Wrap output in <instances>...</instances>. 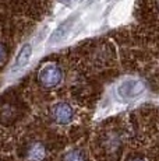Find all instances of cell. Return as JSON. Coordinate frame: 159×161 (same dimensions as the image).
I'll use <instances>...</instances> for the list:
<instances>
[{"label": "cell", "instance_id": "obj_2", "mask_svg": "<svg viewBox=\"0 0 159 161\" xmlns=\"http://www.w3.org/2000/svg\"><path fill=\"white\" fill-rule=\"evenodd\" d=\"M50 116L53 122L59 123V125H69L74 119V108L66 101H60V103L52 105Z\"/></svg>", "mask_w": 159, "mask_h": 161}, {"label": "cell", "instance_id": "obj_3", "mask_svg": "<svg viewBox=\"0 0 159 161\" xmlns=\"http://www.w3.org/2000/svg\"><path fill=\"white\" fill-rule=\"evenodd\" d=\"M48 156V150L42 142L35 140L31 142L27 147L25 151V160L27 161H45Z\"/></svg>", "mask_w": 159, "mask_h": 161}, {"label": "cell", "instance_id": "obj_6", "mask_svg": "<svg viewBox=\"0 0 159 161\" xmlns=\"http://www.w3.org/2000/svg\"><path fill=\"white\" fill-rule=\"evenodd\" d=\"M31 55H32V46L31 45H24L21 48L20 53L17 55L16 58V62H14V66H13V70H18L21 67H24L28 60L31 59Z\"/></svg>", "mask_w": 159, "mask_h": 161}, {"label": "cell", "instance_id": "obj_8", "mask_svg": "<svg viewBox=\"0 0 159 161\" xmlns=\"http://www.w3.org/2000/svg\"><path fill=\"white\" fill-rule=\"evenodd\" d=\"M63 161H85V154L78 148H74V150H70L69 153H66Z\"/></svg>", "mask_w": 159, "mask_h": 161}, {"label": "cell", "instance_id": "obj_12", "mask_svg": "<svg viewBox=\"0 0 159 161\" xmlns=\"http://www.w3.org/2000/svg\"><path fill=\"white\" fill-rule=\"evenodd\" d=\"M131 161H146V160H144V158H141V157H137V158H133Z\"/></svg>", "mask_w": 159, "mask_h": 161}, {"label": "cell", "instance_id": "obj_9", "mask_svg": "<svg viewBox=\"0 0 159 161\" xmlns=\"http://www.w3.org/2000/svg\"><path fill=\"white\" fill-rule=\"evenodd\" d=\"M7 56H8V51H7V48H6V45H4V44H2V42H0V66H2V64L6 62Z\"/></svg>", "mask_w": 159, "mask_h": 161}, {"label": "cell", "instance_id": "obj_4", "mask_svg": "<svg viewBox=\"0 0 159 161\" xmlns=\"http://www.w3.org/2000/svg\"><path fill=\"white\" fill-rule=\"evenodd\" d=\"M121 144H123V137L119 132H110L103 139V146L106 147L109 153H116Z\"/></svg>", "mask_w": 159, "mask_h": 161}, {"label": "cell", "instance_id": "obj_11", "mask_svg": "<svg viewBox=\"0 0 159 161\" xmlns=\"http://www.w3.org/2000/svg\"><path fill=\"white\" fill-rule=\"evenodd\" d=\"M155 7H156V10L159 13V0H155Z\"/></svg>", "mask_w": 159, "mask_h": 161}, {"label": "cell", "instance_id": "obj_7", "mask_svg": "<svg viewBox=\"0 0 159 161\" xmlns=\"http://www.w3.org/2000/svg\"><path fill=\"white\" fill-rule=\"evenodd\" d=\"M141 91H142V86L138 81H127L124 84H121V87H120V94L126 98L136 97Z\"/></svg>", "mask_w": 159, "mask_h": 161}, {"label": "cell", "instance_id": "obj_1", "mask_svg": "<svg viewBox=\"0 0 159 161\" xmlns=\"http://www.w3.org/2000/svg\"><path fill=\"white\" fill-rule=\"evenodd\" d=\"M38 84L45 90L56 88L63 80V70L56 63H46L38 70Z\"/></svg>", "mask_w": 159, "mask_h": 161}, {"label": "cell", "instance_id": "obj_10", "mask_svg": "<svg viewBox=\"0 0 159 161\" xmlns=\"http://www.w3.org/2000/svg\"><path fill=\"white\" fill-rule=\"evenodd\" d=\"M63 3H66V4H69V3H73V2H78V0H62Z\"/></svg>", "mask_w": 159, "mask_h": 161}, {"label": "cell", "instance_id": "obj_5", "mask_svg": "<svg viewBox=\"0 0 159 161\" xmlns=\"http://www.w3.org/2000/svg\"><path fill=\"white\" fill-rule=\"evenodd\" d=\"M73 23H74V18L71 17V18H69L66 23H63L60 27H57L56 31L50 35V44H59L60 41H63V39L67 36V34H69Z\"/></svg>", "mask_w": 159, "mask_h": 161}]
</instances>
